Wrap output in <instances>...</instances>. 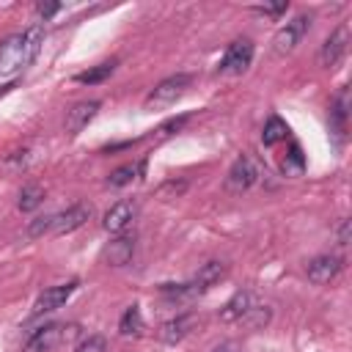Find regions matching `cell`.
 <instances>
[{"label":"cell","mask_w":352,"mask_h":352,"mask_svg":"<svg viewBox=\"0 0 352 352\" xmlns=\"http://www.w3.org/2000/svg\"><path fill=\"white\" fill-rule=\"evenodd\" d=\"M41 44H44V28L41 25H33L22 33L8 36L0 44V77H11V74L22 72L25 66H30L36 60Z\"/></svg>","instance_id":"1"},{"label":"cell","mask_w":352,"mask_h":352,"mask_svg":"<svg viewBox=\"0 0 352 352\" xmlns=\"http://www.w3.org/2000/svg\"><path fill=\"white\" fill-rule=\"evenodd\" d=\"M258 176H261L258 162H256L250 154H239V157L234 160V165L228 168L226 190H228V192H234V195H242V192H248V190L258 182Z\"/></svg>","instance_id":"2"},{"label":"cell","mask_w":352,"mask_h":352,"mask_svg":"<svg viewBox=\"0 0 352 352\" xmlns=\"http://www.w3.org/2000/svg\"><path fill=\"white\" fill-rule=\"evenodd\" d=\"M192 77L190 74H173V77H165L162 82H157L151 88V94L146 96V110H160V107H168L173 104L187 88H190Z\"/></svg>","instance_id":"3"},{"label":"cell","mask_w":352,"mask_h":352,"mask_svg":"<svg viewBox=\"0 0 352 352\" xmlns=\"http://www.w3.org/2000/svg\"><path fill=\"white\" fill-rule=\"evenodd\" d=\"M91 214H94L91 204L77 201V204H72L69 209H63V212H58V214H50V231H47V234H52V236L72 234V231H77L80 226H85Z\"/></svg>","instance_id":"4"},{"label":"cell","mask_w":352,"mask_h":352,"mask_svg":"<svg viewBox=\"0 0 352 352\" xmlns=\"http://www.w3.org/2000/svg\"><path fill=\"white\" fill-rule=\"evenodd\" d=\"M308 28H311V16L297 14L292 22H286V25L272 36V52H275L278 58L289 55V52L302 41V36L308 33Z\"/></svg>","instance_id":"5"},{"label":"cell","mask_w":352,"mask_h":352,"mask_svg":"<svg viewBox=\"0 0 352 352\" xmlns=\"http://www.w3.org/2000/svg\"><path fill=\"white\" fill-rule=\"evenodd\" d=\"M77 280H69V283H60V286H50V289H44L38 297H36V302H33V308H30V314H28V319H38V316H44V314H52L55 308H60L74 292H77Z\"/></svg>","instance_id":"6"},{"label":"cell","mask_w":352,"mask_h":352,"mask_svg":"<svg viewBox=\"0 0 352 352\" xmlns=\"http://www.w3.org/2000/svg\"><path fill=\"white\" fill-rule=\"evenodd\" d=\"M253 60V44L250 38H236L228 44L223 60L217 63V74H242Z\"/></svg>","instance_id":"7"},{"label":"cell","mask_w":352,"mask_h":352,"mask_svg":"<svg viewBox=\"0 0 352 352\" xmlns=\"http://www.w3.org/2000/svg\"><path fill=\"white\" fill-rule=\"evenodd\" d=\"M72 330H74V327H66V324H58V322L44 324V327H38V330L28 338V344H25L22 352H52L63 338L72 336Z\"/></svg>","instance_id":"8"},{"label":"cell","mask_w":352,"mask_h":352,"mask_svg":"<svg viewBox=\"0 0 352 352\" xmlns=\"http://www.w3.org/2000/svg\"><path fill=\"white\" fill-rule=\"evenodd\" d=\"M346 47H349V28H346V25H338V28L324 38V44H322V50H319V63H322L324 69H336V66L344 60Z\"/></svg>","instance_id":"9"},{"label":"cell","mask_w":352,"mask_h":352,"mask_svg":"<svg viewBox=\"0 0 352 352\" xmlns=\"http://www.w3.org/2000/svg\"><path fill=\"white\" fill-rule=\"evenodd\" d=\"M195 324H198V314L184 311V314H176L173 319L162 322L160 330H157V336H160L162 344H179L182 338H187L195 330Z\"/></svg>","instance_id":"10"},{"label":"cell","mask_w":352,"mask_h":352,"mask_svg":"<svg viewBox=\"0 0 352 352\" xmlns=\"http://www.w3.org/2000/svg\"><path fill=\"white\" fill-rule=\"evenodd\" d=\"M341 267H344V261H341L338 256L324 253V256H314V258L305 264V275H308V280H311V283L324 286V283H330V280H336V278H338Z\"/></svg>","instance_id":"11"},{"label":"cell","mask_w":352,"mask_h":352,"mask_svg":"<svg viewBox=\"0 0 352 352\" xmlns=\"http://www.w3.org/2000/svg\"><path fill=\"white\" fill-rule=\"evenodd\" d=\"M135 214H138L135 201H118V204H113V206L104 212L102 226H104V231H110V234H124V231L132 226Z\"/></svg>","instance_id":"12"},{"label":"cell","mask_w":352,"mask_h":352,"mask_svg":"<svg viewBox=\"0 0 352 352\" xmlns=\"http://www.w3.org/2000/svg\"><path fill=\"white\" fill-rule=\"evenodd\" d=\"M102 107V102H96V99H85V102H77L69 113H66V132L69 135H77V132H82L85 126H88V121L96 116V110Z\"/></svg>","instance_id":"13"},{"label":"cell","mask_w":352,"mask_h":352,"mask_svg":"<svg viewBox=\"0 0 352 352\" xmlns=\"http://www.w3.org/2000/svg\"><path fill=\"white\" fill-rule=\"evenodd\" d=\"M346 116H349V91L341 88L336 94V99L330 102V132L336 135V140L341 143L346 135Z\"/></svg>","instance_id":"14"},{"label":"cell","mask_w":352,"mask_h":352,"mask_svg":"<svg viewBox=\"0 0 352 352\" xmlns=\"http://www.w3.org/2000/svg\"><path fill=\"white\" fill-rule=\"evenodd\" d=\"M132 253H135V236L118 234V239H113V242L104 248L102 256H104V261H107L110 267H124V264H129Z\"/></svg>","instance_id":"15"},{"label":"cell","mask_w":352,"mask_h":352,"mask_svg":"<svg viewBox=\"0 0 352 352\" xmlns=\"http://www.w3.org/2000/svg\"><path fill=\"white\" fill-rule=\"evenodd\" d=\"M253 305H256V297H253L250 292H236V294L223 305L220 319H223V322H228V324H231V322H239V319H242Z\"/></svg>","instance_id":"16"},{"label":"cell","mask_w":352,"mask_h":352,"mask_svg":"<svg viewBox=\"0 0 352 352\" xmlns=\"http://www.w3.org/2000/svg\"><path fill=\"white\" fill-rule=\"evenodd\" d=\"M160 294H162L168 302H190V300L201 297L204 292L198 289L195 280H187V283H162V286H160Z\"/></svg>","instance_id":"17"},{"label":"cell","mask_w":352,"mask_h":352,"mask_svg":"<svg viewBox=\"0 0 352 352\" xmlns=\"http://www.w3.org/2000/svg\"><path fill=\"white\" fill-rule=\"evenodd\" d=\"M223 275H226V264H223V261H206V264L198 270V275H195L192 280H195L198 289L206 294L212 286H217V283L223 280Z\"/></svg>","instance_id":"18"},{"label":"cell","mask_w":352,"mask_h":352,"mask_svg":"<svg viewBox=\"0 0 352 352\" xmlns=\"http://www.w3.org/2000/svg\"><path fill=\"white\" fill-rule=\"evenodd\" d=\"M113 72H116V60H102V63L91 66L88 72L74 74V82H80V85H99V82H104Z\"/></svg>","instance_id":"19"},{"label":"cell","mask_w":352,"mask_h":352,"mask_svg":"<svg viewBox=\"0 0 352 352\" xmlns=\"http://www.w3.org/2000/svg\"><path fill=\"white\" fill-rule=\"evenodd\" d=\"M286 135H289L286 121L278 118V116H270L267 124H264V132H261V143H264V146H275V143L286 140Z\"/></svg>","instance_id":"20"},{"label":"cell","mask_w":352,"mask_h":352,"mask_svg":"<svg viewBox=\"0 0 352 352\" xmlns=\"http://www.w3.org/2000/svg\"><path fill=\"white\" fill-rule=\"evenodd\" d=\"M118 330H121V336H140V330H143V316H140V305H138V302H132V305L124 311V316H121V322H118Z\"/></svg>","instance_id":"21"},{"label":"cell","mask_w":352,"mask_h":352,"mask_svg":"<svg viewBox=\"0 0 352 352\" xmlns=\"http://www.w3.org/2000/svg\"><path fill=\"white\" fill-rule=\"evenodd\" d=\"M140 170H143V162H138V165L126 162V165L116 168V170L107 176V184H110V187H126V184H132V182L138 179Z\"/></svg>","instance_id":"22"},{"label":"cell","mask_w":352,"mask_h":352,"mask_svg":"<svg viewBox=\"0 0 352 352\" xmlns=\"http://www.w3.org/2000/svg\"><path fill=\"white\" fill-rule=\"evenodd\" d=\"M280 170H283V176H300V173L305 170V157H302V151H300L297 143H292L289 154H286L283 162H280Z\"/></svg>","instance_id":"23"},{"label":"cell","mask_w":352,"mask_h":352,"mask_svg":"<svg viewBox=\"0 0 352 352\" xmlns=\"http://www.w3.org/2000/svg\"><path fill=\"white\" fill-rule=\"evenodd\" d=\"M41 201H44V190H41L38 184H28V187H22V192H19V209H22V212H33V209H38Z\"/></svg>","instance_id":"24"},{"label":"cell","mask_w":352,"mask_h":352,"mask_svg":"<svg viewBox=\"0 0 352 352\" xmlns=\"http://www.w3.org/2000/svg\"><path fill=\"white\" fill-rule=\"evenodd\" d=\"M270 322V308L267 305H253L242 319H239V324H245L248 330H258V327H264Z\"/></svg>","instance_id":"25"},{"label":"cell","mask_w":352,"mask_h":352,"mask_svg":"<svg viewBox=\"0 0 352 352\" xmlns=\"http://www.w3.org/2000/svg\"><path fill=\"white\" fill-rule=\"evenodd\" d=\"M74 352H107V341L104 336H88L74 346Z\"/></svg>","instance_id":"26"},{"label":"cell","mask_w":352,"mask_h":352,"mask_svg":"<svg viewBox=\"0 0 352 352\" xmlns=\"http://www.w3.org/2000/svg\"><path fill=\"white\" fill-rule=\"evenodd\" d=\"M47 231H50V214H47V217H36V220L28 226V236H30V239L44 236Z\"/></svg>","instance_id":"27"},{"label":"cell","mask_w":352,"mask_h":352,"mask_svg":"<svg viewBox=\"0 0 352 352\" xmlns=\"http://www.w3.org/2000/svg\"><path fill=\"white\" fill-rule=\"evenodd\" d=\"M187 118H190V116H179V118H170L168 124H162V126H160V135H173V132H179V129L187 124Z\"/></svg>","instance_id":"28"},{"label":"cell","mask_w":352,"mask_h":352,"mask_svg":"<svg viewBox=\"0 0 352 352\" xmlns=\"http://www.w3.org/2000/svg\"><path fill=\"white\" fill-rule=\"evenodd\" d=\"M289 8V3L286 0H280V3H270V6H258L256 11L258 14H267V16H278V14H283Z\"/></svg>","instance_id":"29"},{"label":"cell","mask_w":352,"mask_h":352,"mask_svg":"<svg viewBox=\"0 0 352 352\" xmlns=\"http://www.w3.org/2000/svg\"><path fill=\"white\" fill-rule=\"evenodd\" d=\"M60 11V3H38L36 6V14L41 16V19H50L52 14H58Z\"/></svg>","instance_id":"30"},{"label":"cell","mask_w":352,"mask_h":352,"mask_svg":"<svg viewBox=\"0 0 352 352\" xmlns=\"http://www.w3.org/2000/svg\"><path fill=\"white\" fill-rule=\"evenodd\" d=\"M336 236H338V245H346V242H349V220H346V217L338 223V228H336Z\"/></svg>","instance_id":"31"},{"label":"cell","mask_w":352,"mask_h":352,"mask_svg":"<svg viewBox=\"0 0 352 352\" xmlns=\"http://www.w3.org/2000/svg\"><path fill=\"white\" fill-rule=\"evenodd\" d=\"M212 352H236L231 344H226V346H217V349H212Z\"/></svg>","instance_id":"32"}]
</instances>
